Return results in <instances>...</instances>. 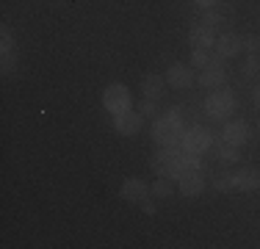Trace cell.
<instances>
[{
  "mask_svg": "<svg viewBox=\"0 0 260 249\" xmlns=\"http://www.w3.org/2000/svg\"><path fill=\"white\" fill-rule=\"evenodd\" d=\"M183 133L185 130H183L177 108H172V114L160 116V119H155V124H152V139H155L160 147H177L183 141Z\"/></svg>",
  "mask_w": 260,
  "mask_h": 249,
  "instance_id": "1",
  "label": "cell"
},
{
  "mask_svg": "<svg viewBox=\"0 0 260 249\" xmlns=\"http://www.w3.org/2000/svg\"><path fill=\"white\" fill-rule=\"evenodd\" d=\"M152 169H155L160 177H172L177 180L183 174V166H180V149L177 147H164L160 152H155L152 158Z\"/></svg>",
  "mask_w": 260,
  "mask_h": 249,
  "instance_id": "2",
  "label": "cell"
},
{
  "mask_svg": "<svg viewBox=\"0 0 260 249\" xmlns=\"http://www.w3.org/2000/svg\"><path fill=\"white\" fill-rule=\"evenodd\" d=\"M233 108H235V97L230 89H213L205 100V111L210 119H227Z\"/></svg>",
  "mask_w": 260,
  "mask_h": 249,
  "instance_id": "3",
  "label": "cell"
},
{
  "mask_svg": "<svg viewBox=\"0 0 260 249\" xmlns=\"http://www.w3.org/2000/svg\"><path fill=\"white\" fill-rule=\"evenodd\" d=\"M130 103H133V97H130L127 86L122 83H111L108 89L103 91V105L108 114H122V111H130Z\"/></svg>",
  "mask_w": 260,
  "mask_h": 249,
  "instance_id": "4",
  "label": "cell"
},
{
  "mask_svg": "<svg viewBox=\"0 0 260 249\" xmlns=\"http://www.w3.org/2000/svg\"><path fill=\"white\" fill-rule=\"evenodd\" d=\"M183 149H188V152H194V155H200V152H205V149L213 144V136L208 133L205 128H188L183 133Z\"/></svg>",
  "mask_w": 260,
  "mask_h": 249,
  "instance_id": "5",
  "label": "cell"
},
{
  "mask_svg": "<svg viewBox=\"0 0 260 249\" xmlns=\"http://www.w3.org/2000/svg\"><path fill=\"white\" fill-rule=\"evenodd\" d=\"M141 124H144L141 111H122V114H114V128H116V133H122V136H139Z\"/></svg>",
  "mask_w": 260,
  "mask_h": 249,
  "instance_id": "6",
  "label": "cell"
},
{
  "mask_svg": "<svg viewBox=\"0 0 260 249\" xmlns=\"http://www.w3.org/2000/svg\"><path fill=\"white\" fill-rule=\"evenodd\" d=\"M177 189H180L183 197H200L205 191V177H202L200 169H185L177 177Z\"/></svg>",
  "mask_w": 260,
  "mask_h": 249,
  "instance_id": "7",
  "label": "cell"
},
{
  "mask_svg": "<svg viewBox=\"0 0 260 249\" xmlns=\"http://www.w3.org/2000/svg\"><path fill=\"white\" fill-rule=\"evenodd\" d=\"M249 139V124L244 119H233L224 124V130H221L219 141H224V144H233V147H241L244 141Z\"/></svg>",
  "mask_w": 260,
  "mask_h": 249,
  "instance_id": "8",
  "label": "cell"
},
{
  "mask_svg": "<svg viewBox=\"0 0 260 249\" xmlns=\"http://www.w3.org/2000/svg\"><path fill=\"white\" fill-rule=\"evenodd\" d=\"M150 194H152V189L139 177H130L122 183V199H127V202H133V205H141Z\"/></svg>",
  "mask_w": 260,
  "mask_h": 249,
  "instance_id": "9",
  "label": "cell"
},
{
  "mask_svg": "<svg viewBox=\"0 0 260 249\" xmlns=\"http://www.w3.org/2000/svg\"><path fill=\"white\" fill-rule=\"evenodd\" d=\"M166 83H169L172 89H191V86H194V72L185 64H172L169 70H166Z\"/></svg>",
  "mask_w": 260,
  "mask_h": 249,
  "instance_id": "10",
  "label": "cell"
},
{
  "mask_svg": "<svg viewBox=\"0 0 260 249\" xmlns=\"http://www.w3.org/2000/svg\"><path fill=\"white\" fill-rule=\"evenodd\" d=\"M241 50H244V39H241L238 34H221L219 39H216V53H219L221 58H235Z\"/></svg>",
  "mask_w": 260,
  "mask_h": 249,
  "instance_id": "11",
  "label": "cell"
},
{
  "mask_svg": "<svg viewBox=\"0 0 260 249\" xmlns=\"http://www.w3.org/2000/svg\"><path fill=\"white\" fill-rule=\"evenodd\" d=\"M224 80H227L224 64H210L200 75V86H205V89H221V86H224Z\"/></svg>",
  "mask_w": 260,
  "mask_h": 249,
  "instance_id": "12",
  "label": "cell"
},
{
  "mask_svg": "<svg viewBox=\"0 0 260 249\" xmlns=\"http://www.w3.org/2000/svg\"><path fill=\"white\" fill-rule=\"evenodd\" d=\"M238 191H257L260 189V169H238L233 174Z\"/></svg>",
  "mask_w": 260,
  "mask_h": 249,
  "instance_id": "13",
  "label": "cell"
},
{
  "mask_svg": "<svg viewBox=\"0 0 260 249\" xmlns=\"http://www.w3.org/2000/svg\"><path fill=\"white\" fill-rule=\"evenodd\" d=\"M188 42L194 47H213V42H216V30L210 28V25H194L191 28V34H188Z\"/></svg>",
  "mask_w": 260,
  "mask_h": 249,
  "instance_id": "14",
  "label": "cell"
},
{
  "mask_svg": "<svg viewBox=\"0 0 260 249\" xmlns=\"http://www.w3.org/2000/svg\"><path fill=\"white\" fill-rule=\"evenodd\" d=\"M141 91H144V97H152V100H160L166 91V78H160V75H147L144 80H141Z\"/></svg>",
  "mask_w": 260,
  "mask_h": 249,
  "instance_id": "15",
  "label": "cell"
},
{
  "mask_svg": "<svg viewBox=\"0 0 260 249\" xmlns=\"http://www.w3.org/2000/svg\"><path fill=\"white\" fill-rule=\"evenodd\" d=\"M221 61H224V58H221L219 53H213L210 47H194V50H191V64L202 67V70L210 67V64H221Z\"/></svg>",
  "mask_w": 260,
  "mask_h": 249,
  "instance_id": "16",
  "label": "cell"
},
{
  "mask_svg": "<svg viewBox=\"0 0 260 249\" xmlns=\"http://www.w3.org/2000/svg\"><path fill=\"white\" fill-rule=\"evenodd\" d=\"M150 189H152V197H158V199L172 197V191H175V180H172V177H160V180H155V183L150 185Z\"/></svg>",
  "mask_w": 260,
  "mask_h": 249,
  "instance_id": "17",
  "label": "cell"
},
{
  "mask_svg": "<svg viewBox=\"0 0 260 249\" xmlns=\"http://www.w3.org/2000/svg\"><path fill=\"white\" fill-rule=\"evenodd\" d=\"M213 189H216V191H221V194H224V191H235V180H233V174H230V172H221L219 177L213 180Z\"/></svg>",
  "mask_w": 260,
  "mask_h": 249,
  "instance_id": "18",
  "label": "cell"
},
{
  "mask_svg": "<svg viewBox=\"0 0 260 249\" xmlns=\"http://www.w3.org/2000/svg\"><path fill=\"white\" fill-rule=\"evenodd\" d=\"M219 158L224 161V164H235V161L241 158V155H238V147H233V144H224V141H219Z\"/></svg>",
  "mask_w": 260,
  "mask_h": 249,
  "instance_id": "19",
  "label": "cell"
},
{
  "mask_svg": "<svg viewBox=\"0 0 260 249\" xmlns=\"http://www.w3.org/2000/svg\"><path fill=\"white\" fill-rule=\"evenodd\" d=\"M202 22L210 25V28H219V25H224V17H221L219 11H213V9H205V14H202Z\"/></svg>",
  "mask_w": 260,
  "mask_h": 249,
  "instance_id": "20",
  "label": "cell"
},
{
  "mask_svg": "<svg viewBox=\"0 0 260 249\" xmlns=\"http://www.w3.org/2000/svg\"><path fill=\"white\" fill-rule=\"evenodd\" d=\"M139 111H141V116H155L158 114V100L144 97V100H141V105H139Z\"/></svg>",
  "mask_w": 260,
  "mask_h": 249,
  "instance_id": "21",
  "label": "cell"
},
{
  "mask_svg": "<svg viewBox=\"0 0 260 249\" xmlns=\"http://www.w3.org/2000/svg\"><path fill=\"white\" fill-rule=\"evenodd\" d=\"M0 39H3V45H0V47H3V53H11V50H14V39H11V30L9 28L0 30Z\"/></svg>",
  "mask_w": 260,
  "mask_h": 249,
  "instance_id": "22",
  "label": "cell"
},
{
  "mask_svg": "<svg viewBox=\"0 0 260 249\" xmlns=\"http://www.w3.org/2000/svg\"><path fill=\"white\" fill-rule=\"evenodd\" d=\"M244 47L249 50V55H257V50H260V39H257V36H246V39H244Z\"/></svg>",
  "mask_w": 260,
  "mask_h": 249,
  "instance_id": "23",
  "label": "cell"
},
{
  "mask_svg": "<svg viewBox=\"0 0 260 249\" xmlns=\"http://www.w3.org/2000/svg\"><path fill=\"white\" fill-rule=\"evenodd\" d=\"M14 64H17V58L11 53H3V72H11L14 70Z\"/></svg>",
  "mask_w": 260,
  "mask_h": 249,
  "instance_id": "24",
  "label": "cell"
},
{
  "mask_svg": "<svg viewBox=\"0 0 260 249\" xmlns=\"http://www.w3.org/2000/svg\"><path fill=\"white\" fill-rule=\"evenodd\" d=\"M244 72H246V75H255V72H257V55H249V58H246Z\"/></svg>",
  "mask_w": 260,
  "mask_h": 249,
  "instance_id": "25",
  "label": "cell"
},
{
  "mask_svg": "<svg viewBox=\"0 0 260 249\" xmlns=\"http://www.w3.org/2000/svg\"><path fill=\"white\" fill-rule=\"evenodd\" d=\"M141 208H144V213H155V205H152V202H147V199H144V202H141Z\"/></svg>",
  "mask_w": 260,
  "mask_h": 249,
  "instance_id": "26",
  "label": "cell"
},
{
  "mask_svg": "<svg viewBox=\"0 0 260 249\" xmlns=\"http://www.w3.org/2000/svg\"><path fill=\"white\" fill-rule=\"evenodd\" d=\"M197 6H202V9H210V6H216V0H194Z\"/></svg>",
  "mask_w": 260,
  "mask_h": 249,
  "instance_id": "27",
  "label": "cell"
},
{
  "mask_svg": "<svg viewBox=\"0 0 260 249\" xmlns=\"http://www.w3.org/2000/svg\"><path fill=\"white\" fill-rule=\"evenodd\" d=\"M255 105H257V108H260V86H257V89H255Z\"/></svg>",
  "mask_w": 260,
  "mask_h": 249,
  "instance_id": "28",
  "label": "cell"
}]
</instances>
